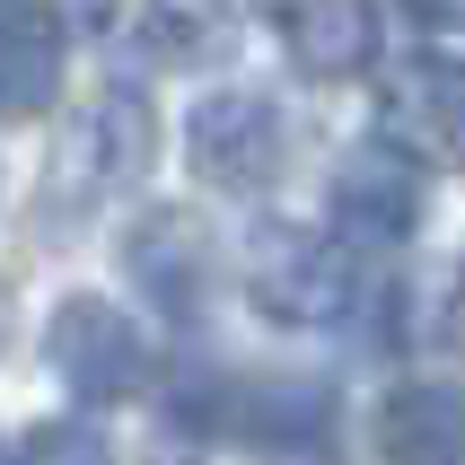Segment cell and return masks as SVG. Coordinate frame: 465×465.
Wrapping results in <instances>:
<instances>
[{
  "label": "cell",
  "mask_w": 465,
  "mask_h": 465,
  "mask_svg": "<svg viewBox=\"0 0 465 465\" xmlns=\"http://www.w3.org/2000/svg\"><path fill=\"white\" fill-rule=\"evenodd\" d=\"M105 18H114V0H62V26L79 35H105Z\"/></svg>",
  "instance_id": "cell-14"
},
{
  "label": "cell",
  "mask_w": 465,
  "mask_h": 465,
  "mask_svg": "<svg viewBox=\"0 0 465 465\" xmlns=\"http://www.w3.org/2000/svg\"><path fill=\"white\" fill-rule=\"evenodd\" d=\"M237 430L272 465H342V404L316 378H255L237 395Z\"/></svg>",
  "instance_id": "cell-6"
},
{
  "label": "cell",
  "mask_w": 465,
  "mask_h": 465,
  "mask_svg": "<svg viewBox=\"0 0 465 465\" xmlns=\"http://www.w3.org/2000/svg\"><path fill=\"white\" fill-rule=\"evenodd\" d=\"M62 88V9L0 0V114H45Z\"/></svg>",
  "instance_id": "cell-10"
},
{
  "label": "cell",
  "mask_w": 465,
  "mask_h": 465,
  "mask_svg": "<svg viewBox=\"0 0 465 465\" xmlns=\"http://www.w3.org/2000/svg\"><path fill=\"white\" fill-rule=\"evenodd\" d=\"M18 465H114V457H105L97 430H79V421H45V430H26Z\"/></svg>",
  "instance_id": "cell-13"
},
{
  "label": "cell",
  "mask_w": 465,
  "mask_h": 465,
  "mask_svg": "<svg viewBox=\"0 0 465 465\" xmlns=\"http://www.w3.org/2000/svg\"><path fill=\"white\" fill-rule=\"evenodd\" d=\"M0 334H9V290H0Z\"/></svg>",
  "instance_id": "cell-16"
},
{
  "label": "cell",
  "mask_w": 465,
  "mask_h": 465,
  "mask_svg": "<svg viewBox=\"0 0 465 465\" xmlns=\"http://www.w3.org/2000/svg\"><path fill=\"white\" fill-rule=\"evenodd\" d=\"M158 150V114L132 88H97V97L79 105L62 141H53V193H71V203H97V193H124Z\"/></svg>",
  "instance_id": "cell-1"
},
{
  "label": "cell",
  "mask_w": 465,
  "mask_h": 465,
  "mask_svg": "<svg viewBox=\"0 0 465 465\" xmlns=\"http://www.w3.org/2000/svg\"><path fill=\"white\" fill-rule=\"evenodd\" d=\"M246 290L272 325H342L351 316V263L334 237H299V229H263L246 255Z\"/></svg>",
  "instance_id": "cell-3"
},
{
  "label": "cell",
  "mask_w": 465,
  "mask_h": 465,
  "mask_svg": "<svg viewBox=\"0 0 465 465\" xmlns=\"http://www.w3.org/2000/svg\"><path fill=\"white\" fill-rule=\"evenodd\" d=\"M45 361L79 404H124L150 378V342H141V325L124 308H105V299H62L53 325H45Z\"/></svg>",
  "instance_id": "cell-2"
},
{
  "label": "cell",
  "mask_w": 465,
  "mask_h": 465,
  "mask_svg": "<svg viewBox=\"0 0 465 465\" xmlns=\"http://www.w3.org/2000/svg\"><path fill=\"white\" fill-rule=\"evenodd\" d=\"M378 448H387V465H465V387L404 378L378 404Z\"/></svg>",
  "instance_id": "cell-9"
},
{
  "label": "cell",
  "mask_w": 465,
  "mask_h": 465,
  "mask_svg": "<svg viewBox=\"0 0 465 465\" xmlns=\"http://www.w3.org/2000/svg\"><path fill=\"white\" fill-rule=\"evenodd\" d=\"M282 105L255 97V88H229V97H203L193 105V124H184V158H193V176L220 184V193H255L272 184L282 167Z\"/></svg>",
  "instance_id": "cell-5"
},
{
  "label": "cell",
  "mask_w": 465,
  "mask_h": 465,
  "mask_svg": "<svg viewBox=\"0 0 465 465\" xmlns=\"http://www.w3.org/2000/svg\"><path fill=\"white\" fill-rule=\"evenodd\" d=\"M0 465H9V448H0Z\"/></svg>",
  "instance_id": "cell-17"
},
{
  "label": "cell",
  "mask_w": 465,
  "mask_h": 465,
  "mask_svg": "<svg viewBox=\"0 0 465 465\" xmlns=\"http://www.w3.org/2000/svg\"><path fill=\"white\" fill-rule=\"evenodd\" d=\"M282 45H290V62H299L316 88H342V79L378 71V9H369V0H290L282 9Z\"/></svg>",
  "instance_id": "cell-8"
},
{
  "label": "cell",
  "mask_w": 465,
  "mask_h": 465,
  "mask_svg": "<svg viewBox=\"0 0 465 465\" xmlns=\"http://www.w3.org/2000/svg\"><path fill=\"white\" fill-rule=\"evenodd\" d=\"M378 124L395 150L430 158V167H465V62L457 53H404L378 79Z\"/></svg>",
  "instance_id": "cell-4"
},
{
  "label": "cell",
  "mask_w": 465,
  "mask_h": 465,
  "mask_svg": "<svg viewBox=\"0 0 465 465\" xmlns=\"http://www.w3.org/2000/svg\"><path fill=\"white\" fill-rule=\"evenodd\" d=\"M421 229V176L404 150H351L334 167V237L342 246H404Z\"/></svg>",
  "instance_id": "cell-7"
},
{
  "label": "cell",
  "mask_w": 465,
  "mask_h": 465,
  "mask_svg": "<svg viewBox=\"0 0 465 465\" xmlns=\"http://www.w3.org/2000/svg\"><path fill=\"white\" fill-rule=\"evenodd\" d=\"M404 18H421V26H465V0H404Z\"/></svg>",
  "instance_id": "cell-15"
},
{
  "label": "cell",
  "mask_w": 465,
  "mask_h": 465,
  "mask_svg": "<svg viewBox=\"0 0 465 465\" xmlns=\"http://www.w3.org/2000/svg\"><path fill=\"white\" fill-rule=\"evenodd\" d=\"M220 9L211 0H150L141 9V53L150 62H203V53H220Z\"/></svg>",
  "instance_id": "cell-12"
},
{
  "label": "cell",
  "mask_w": 465,
  "mask_h": 465,
  "mask_svg": "<svg viewBox=\"0 0 465 465\" xmlns=\"http://www.w3.org/2000/svg\"><path fill=\"white\" fill-rule=\"evenodd\" d=\"M132 263V282L150 290L167 316H193L203 308V290H211V237L193 229V220H176V211H158V220H141L124 246Z\"/></svg>",
  "instance_id": "cell-11"
}]
</instances>
